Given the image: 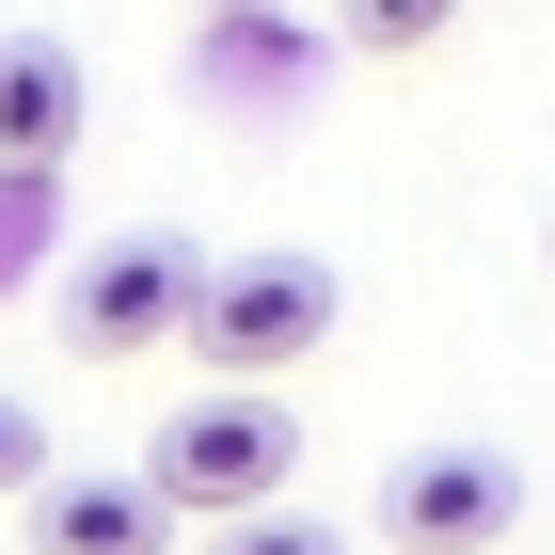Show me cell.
<instances>
[{
	"label": "cell",
	"mask_w": 555,
	"mask_h": 555,
	"mask_svg": "<svg viewBox=\"0 0 555 555\" xmlns=\"http://www.w3.org/2000/svg\"><path fill=\"white\" fill-rule=\"evenodd\" d=\"M143 492H159L175 524H238V508H286L301 492V413L270 382H207V397H175L159 444H143Z\"/></svg>",
	"instance_id": "cell-1"
},
{
	"label": "cell",
	"mask_w": 555,
	"mask_h": 555,
	"mask_svg": "<svg viewBox=\"0 0 555 555\" xmlns=\"http://www.w3.org/2000/svg\"><path fill=\"white\" fill-rule=\"evenodd\" d=\"M318 334H334V270H318V255H207L175 349H191L207 382H286Z\"/></svg>",
	"instance_id": "cell-2"
},
{
	"label": "cell",
	"mask_w": 555,
	"mask_h": 555,
	"mask_svg": "<svg viewBox=\"0 0 555 555\" xmlns=\"http://www.w3.org/2000/svg\"><path fill=\"white\" fill-rule=\"evenodd\" d=\"M191 286H207V255H191L175 222H128V238L64 255V349H80V365H143V349L191 334Z\"/></svg>",
	"instance_id": "cell-3"
},
{
	"label": "cell",
	"mask_w": 555,
	"mask_h": 555,
	"mask_svg": "<svg viewBox=\"0 0 555 555\" xmlns=\"http://www.w3.org/2000/svg\"><path fill=\"white\" fill-rule=\"evenodd\" d=\"M508 524H524L508 444H413V461H382V540L397 555H492Z\"/></svg>",
	"instance_id": "cell-4"
},
{
	"label": "cell",
	"mask_w": 555,
	"mask_h": 555,
	"mask_svg": "<svg viewBox=\"0 0 555 555\" xmlns=\"http://www.w3.org/2000/svg\"><path fill=\"white\" fill-rule=\"evenodd\" d=\"M16 540L33 555H175V508L143 476H33L16 492Z\"/></svg>",
	"instance_id": "cell-5"
},
{
	"label": "cell",
	"mask_w": 555,
	"mask_h": 555,
	"mask_svg": "<svg viewBox=\"0 0 555 555\" xmlns=\"http://www.w3.org/2000/svg\"><path fill=\"white\" fill-rule=\"evenodd\" d=\"M64 143H80V48L0 33V175H64Z\"/></svg>",
	"instance_id": "cell-6"
},
{
	"label": "cell",
	"mask_w": 555,
	"mask_h": 555,
	"mask_svg": "<svg viewBox=\"0 0 555 555\" xmlns=\"http://www.w3.org/2000/svg\"><path fill=\"white\" fill-rule=\"evenodd\" d=\"M207 95H301V33H286V0L207 16Z\"/></svg>",
	"instance_id": "cell-7"
},
{
	"label": "cell",
	"mask_w": 555,
	"mask_h": 555,
	"mask_svg": "<svg viewBox=\"0 0 555 555\" xmlns=\"http://www.w3.org/2000/svg\"><path fill=\"white\" fill-rule=\"evenodd\" d=\"M207 555H349V524H318V508H238V524H207Z\"/></svg>",
	"instance_id": "cell-8"
},
{
	"label": "cell",
	"mask_w": 555,
	"mask_h": 555,
	"mask_svg": "<svg viewBox=\"0 0 555 555\" xmlns=\"http://www.w3.org/2000/svg\"><path fill=\"white\" fill-rule=\"evenodd\" d=\"M461 0H349V48H428Z\"/></svg>",
	"instance_id": "cell-9"
},
{
	"label": "cell",
	"mask_w": 555,
	"mask_h": 555,
	"mask_svg": "<svg viewBox=\"0 0 555 555\" xmlns=\"http://www.w3.org/2000/svg\"><path fill=\"white\" fill-rule=\"evenodd\" d=\"M33 238H48V175H0V286L33 270Z\"/></svg>",
	"instance_id": "cell-10"
},
{
	"label": "cell",
	"mask_w": 555,
	"mask_h": 555,
	"mask_svg": "<svg viewBox=\"0 0 555 555\" xmlns=\"http://www.w3.org/2000/svg\"><path fill=\"white\" fill-rule=\"evenodd\" d=\"M33 476H48V428L16 413V397H0V508H16V492H33Z\"/></svg>",
	"instance_id": "cell-11"
},
{
	"label": "cell",
	"mask_w": 555,
	"mask_h": 555,
	"mask_svg": "<svg viewBox=\"0 0 555 555\" xmlns=\"http://www.w3.org/2000/svg\"><path fill=\"white\" fill-rule=\"evenodd\" d=\"M191 16H255V0H191Z\"/></svg>",
	"instance_id": "cell-12"
}]
</instances>
